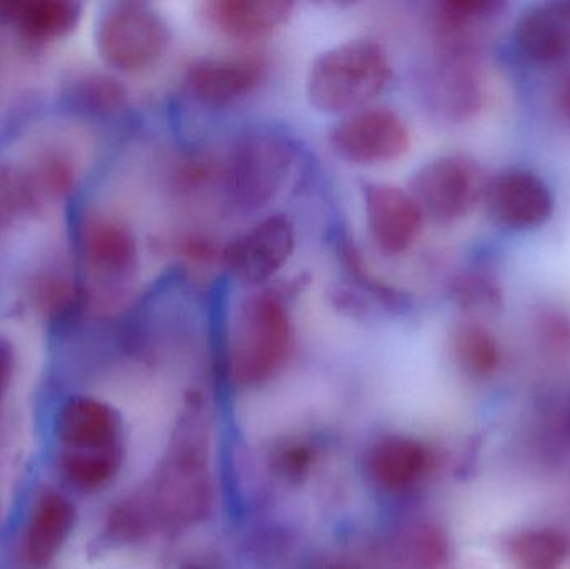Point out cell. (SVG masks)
Wrapping results in <instances>:
<instances>
[{"label":"cell","instance_id":"cell-17","mask_svg":"<svg viewBox=\"0 0 570 569\" xmlns=\"http://www.w3.org/2000/svg\"><path fill=\"white\" fill-rule=\"evenodd\" d=\"M294 9L288 0H210L200 7V17L224 39L256 42L283 29Z\"/></svg>","mask_w":570,"mask_h":569},{"label":"cell","instance_id":"cell-20","mask_svg":"<svg viewBox=\"0 0 570 569\" xmlns=\"http://www.w3.org/2000/svg\"><path fill=\"white\" fill-rule=\"evenodd\" d=\"M66 106L90 119L109 120L129 106V90L117 73L79 67L63 76L60 89Z\"/></svg>","mask_w":570,"mask_h":569},{"label":"cell","instance_id":"cell-14","mask_svg":"<svg viewBox=\"0 0 570 569\" xmlns=\"http://www.w3.org/2000/svg\"><path fill=\"white\" fill-rule=\"evenodd\" d=\"M76 503L56 488L37 491L27 511L17 557L23 567L46 569L62 553L76 531Z\"/></svg>","mask_w":570,"mask_h":569},{"label":"cell","instance_id":"cell-8","mask_svg":"<svg viewBox=\"0 0 570 569\" xmlns=\"http://www.w3.org/2000/svg\"><path fill=\"white\" fill-rule=\"evenodd\" d=\"M335 156L354 166H385L402 159L411 149L409 124L397 110L368 106L342 117L328 130Z\"/></svg>","mask_w":570,"mask_h":569},{"label":"cell","instance_id":"cell-32","mask_svg":"<svg viewBox=\"0 0 570 569\" xmlns=\"http://www.w3.org/2000/svg\"><path fill=\"white\" fill-rule=\"evenodd\" d=\"M559 110H561L562 119L570 126V73L559 89Z\"/></svg>","mask_w":570,"mask_h":569},{"label":"cell","instance_id":"cell-29","mask_svg":"<svg viewBox=\"0 0 570 569\" xmlns=\"http://www.w3.org/2000/svg\"><path fill=\"white\" fill-rule=\"evenodd\" d=\"M327 300L338 313L357 321L372 320L379 307L375 301L351 284H332L327 290Z\"/></svg>","mask_w":570,"mask_h":569},{"label":"cell","instance_id":"cell-33","mask_svg":"<svg viewBox=\"0 0 570 569\" xmlns=\"http://www.w3.org/2000/svg\"><path fill=\"white\" fill-rule=\"evenodd\" d=\"M180 569H209V568L204 567V565H200V563H187V565H184V567Z\"/></svg>","mask_w":570,"mask_h":569},{"label":"cell","instance_id":"cell-7","mask_svg":"<svg viewBox=\"0 0 570 569\" xmlns=\"http://www.w3.org/2000/svg\"><path fill=\"white\" fill-rule=\"evenodd\" d=\"M489 176L478 160L465 154H444L422 164L409 179L425 219L449 226L465 219L482 204Z\"/></svg>","mask_w":570,"mask_h":569},{"label":"cell","instance_id":"cell-10","mask_svg":"<svg viewBox=\"0 0 570 569\" xmlns=\"http://www.w3.org/2000/svg\"><path fill=\"white\" fill-rule=\"evenodd\" d=\"M432 66L422 79V97L432 116L442 122L462 124L474 119L484 106V80L478 53L435 50Z\"/></svg>","mask_w":570,"mask_h":569},{"label":"cell","instance_id":"cell-9","mask_svg":"<svg viewBox=\"0 0 570 569\" xmlns=\"http://www.w3.org/2000/svg\"><path fill=\"white\" fill-rule=\"evenodd\" d=\"M295 243L294 223L285 214H271L230 239L223 247L220 263L237 283L256 290L283 271L294 256Z\"/></svg>","mask_w":570,"mask_h":569},{"label":"cell","instance_id":"cell-25","mask_svg":"<svg viewBox=\"0 0 570 569\" xmlns=\"http://www.w3.org/2000/svg\"><path fill=\"white\" fill-rule=\"evenodd\" d=\"M568 553L564 534L546 528L521 531L508 543L512 569H561Z\"/></svg>","mask_w":570,"mask_h":569},{"label":"cell","instance_id":"cell-23","mask_svg":"<svg viewBox=\"0 0 570 569\" xmlns=\"http://www.w3.org/2000/svg\"><path fill=\"white\" fill-rule=\"evenodd\" d=\"M451 350L458 366L472 377L491 376L501 363V350L494 333L479 321L455 324Z\"/></svg>","mask_w":570,"mask_h":569},{"label":"cell","instance_id":"cell-4","mask_svg":"<svg viewBox=\"0 0 570 569\" xmlns=\"http://www.w3.org/2000/svg\"><path fill=\"white\" fill-rule=\"evenodd\" d=\"M291 137L257 127L236 137L220 166L224 200L236 214L266 209L283 193L295 164Z\"/></svg>","mask_w":570,"mask_h":569},{"label":"cell","instance_id":"cell-30","mask_svg":"<svg viewBox=\"0 0 570 569\" xmlns=\"http://www.w3.org/2000/svg\"><path fill=\"white\" fill-rule=\"evenodd\" d=\"M538 333L542 343L552 351L570 346V317L558 310H544L538 316Z\"/></svg>","mask_w":570,"mask_h":569},{"label":"cell","instance_id":"cell-21","mask_svg":"<svg viewBox=\"0 0 570 569\" xmlns=\"http://www.w3.org/2000/svg\"><path fill=\"white\" fill-rule=\"evenodd\" d=\"M126 460V448L106 451L57 450L56 471L77 493L96 494L114 483Z\"/></svg>","mask_w":570,"mask_h":569},{"label":"cell","instance_id":"cell-34","mask_svg":"<svg viewBox=\"0 0 570 569\" xmlns=\"http://www.w3.org/2000/svg\"><path fill=\"white\" fill-rule=\"evenodd\" d=\"M328 569H352L351 567H344V565H335V567Z\"/></svg>","mask_w":570,"mask_h":569},{"label":"cell","instance_id":"cell-27","mask_svg":"<svg viewBox=\"0 0 570 569\" xmlns=\"http://www.w3.org/2000/svg\"><path fill=\"white\" fill-rule=\"evenodd\" d=\"M157 523L150 498L130 497L114 504L106 517L104 533L110 543H134Z\"/></svg>","mask_w":570,"mask_h":569},{"label":"cell","instance_id":"cell-18","mask_svg":"<svg viewBox=\"0 0 570 569\" xmlns=\"http://www.w3.org/2000/svg\"><path fill=\"white\" fill-rule=\"evenodd\" d=\"M432 468L429 448L405 434H385L365 451L368 481L385 493H405L417 487Z\"/></svg>","mask_w":570,"mask_h":569},{"label":"cell","instance_id":"cell-11","mask_svg":"<svg viewBox=\"0 0 570 569\" xmlns=\"http://www.w3.org/2000/svg\"><path fill=\"white\" fill-rule=\"evenodd\" d=\"M482 206L498 226L524 233L551 219L556 197L551 186L534 170L508 167L489 177Z\"/></svg>","mask_w":570,"mask_h":569},{"label":"cell","instance_id":"cell-16","mask_svg":"<svg viewBox=\"0 0 570 569\" xmlns=\"http://www.w3.org/2000/svg\"><path fill=\"white\" fill-rule=\"evenodd\" d=\"M512 42L525 60L538 66H558L569 60L570 0L529 6L515 19Z\"/></svg>","mask_w":570,"mask_h":569},{"label":"cell","instance_id":"cell-26","mask_svg":"<svg viewBox=\"0 0 570 569\" xmlns=\"http://www.w3.org/2000/svg\"><path fill=\"white\" fill-rule=\"evenodd\" d=\"M452 300L468 313L492 314L504 306V290L494 273L471 269L459 274L452 283Z\"/></svg>","mask_w":570,"mask_h":569},{"label":"cell","instance_id":"cell-5","mask_svg":"<svg viewBox=\"0 0 570 569\" xmlns=\"http://www.w3.org/2000/svg\"><path fill=\"white\" fill-rule=\"evenodd\" d=\"M173 30L160 10L147 2L116 0L97 10L94 46L100 62L117 76L153 69L169 49Z\"/></svg>","mask_w":570,"mask_h":569},{"label":"cell","instance_id":"cell-15","mask_svg":"<svg viewBox=\"0 0 570 569\" xmlns=\"http://www.w3.org/2000/svg\"><path fill=\"white\" fill-rule=\"evenodd\" d=\"M57 450L106 451L124 448V421L119 410L90 394H72L53 414Z\"/></svg>","mask_w":570,"mask_h":569},{"label":"cell","instance_id":"cell-12","mask_svg":"<svg viewBox=\"0 0 570 569\" xmlns=\"http://www.w3.org/2000/svg\"><path fill=\"white\" fill-rule=\"evenodd\" d=\"M365 224L374 246L385 256L407 253L424 230L425 216L411 193L397 184H362Z\"/></svg>","mask_w":570,"mask_h":569},{"label":"cell","instance_id":"cell-24","mask_svg":"<svg viewBox=\"0 0 570 569\" xmlns=\"http://www.w3.org/2000/svg\"><path fill=\"white\" fill-rule=\"evenodd\" d=\"M337 256L352 286L382 306L389 313L404 314L411 310L412 300L407 293L385 283L367 266L364 254L351 237H341L337 243Z\"/></svg>","mask_w":570,"mask_h":569},{"label":"cell","instance_id":"cell-3","mask_svg":"<svg viewBox=\"0 0 570 569\" xmlns=\"http://www.w3.org/2000/svg\"><path fill=\"white\" fill-rule=\"evenodd\" d=\"M394 77L391 57L377 40L361 37L328 47L312 60L305 96L315 110L347 116L372 106Z\"/></svg>","mask_w":570,"mask_h":569},{"label":"cell","instance_id":"cell-28","mask_svg":"<svg viewBox=\"0 0 570 569\" xmlns=\"http://www.w3.org/2000/svg\"><path fill=\"white\" fill-rule=\"evenodd\" d=\"M314 460L315 451L311 444L301 440L285 441L274 453L273 468L284 480L298 483L307 477Z\"/></svg>","mask_w":570,"mask_h":569},{"label":"cell","instance_id":"cell-6","mask_svg":"<svg viewBox=\"0 0 570 569\" xmlns=\"http://www.w3.org/2000/svg\"><path fill=\"white\" fill-rule=\"evenodd\" d=\"M197 431L199 428L187 421L174 438L169 457L149 497L157 523L189 527L203 520L213 507L206 441Z\"/></svg>","mask_w":570,"mask_h":569},{"label":"cell","instance_id":"cell-1","mask_svg":"<svg viewBox=\"0 0 570 569\" xmlns=\"http://www.w3.org/2000/svg\"><path fill=\"white\" fill-rule=\"evenodd\" d=\"M73 244L87 307H119L140 274V247L134 227L114 210L89 207L77 219Z\"/></svg>","mask_w":570,"mask_h":569},{"label":"cell","instance_id":"cell-31","mask_svg":"<svg viewBox=\"0 0 570 569\" xmlns=\"http://www.w3.org/2000/svg\"><path fill=\"white\" fill-rule=\"evenodd\" d=\"M17 370V353L12 341L0 333V403L6 398Z\"/></svg>","mask_w":570,"mask_h":569},{"label":"cell","instance_id":"cell-2","mask_svg":"<svg viewBox=\"0 0 570 569\" xmlns=\"http://www.w3.org/2000/svg\"><path fill=\"white\" fill-rule=\"evenodd\" d=\"M294 341V327L284 297L277 291L256 290L243 297L230 327L226 370L236 386H264L283 371Z\"/></svg>","mask_w":570,"mask_h":569},{"label":"cell","instance_id":"cell-19","mask_svg":"<svg viewBox=\"0 0 570 569\" xmlns=\"http://www.w3.org/2000/svg\"><path fill=\"white\" fill-rule=\"evenodd\" d=\"M83 6L73 0H12L0 2V23L30 47L69 39L82 22Z\"/></svg>","mask_w":570,"mask_h":569},{"label":"cell","instance_id":"cell-13","mask_svg":"<svg viewBox=\"0 0 570 569\" xmlns=\"http://www.w3.org/2000/svg\"><path fill=\"white\" fill-rule=\"evenodd\" d=\"M266 76V59L257 53L200 57L187 67L184 87L196 102L223 109L256 92Z\"/></svg>","mask_w":570,"mask_h":569},{"label":"cell","instance_id":"cell-22","mask_svg":"<svg viewBox=\"0 0 570 569\" xmlns=\"http://www.w3.org/2000/svg\"><path fill=\"white\" fill-rule=\"evenodd\" d=\"M23 163L47 207L72 196L80 177V163L72 147L52 140L40 146Z\"/></svg>","mask_w":570,"mask_h":569}]
</instances>
